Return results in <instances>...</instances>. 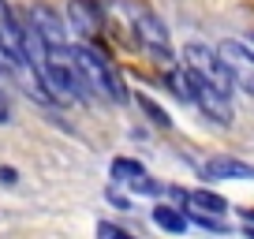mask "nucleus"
I'll use <instances>...</instances> for the list:
<instances>
[{"mask_svg": "<svg viewBox=\"0 0 254 239\" xmlns=\"http://www.w3.org/2000/svg\"><path fill=\"white\" fill-rule=\"evenodd\" d=\"M45 86L53 90L56 101H90V82L82 75L79 60H75V49L71 45H56L49 49V60H45V71H41Z\"/></svg>", "mask_w": 254, "mask_h": 239, "instance_id": "nucleus-1", "label": "nucleus"}, {"mask_svg": "<svg viewBox=\"0 0 254 239\" xmlns=\"http://www.w3.org/2000/svg\"><path fill=\"white\" fill-rule=\"evenodd\" d=\"M71 49H75V60H79L82 75H86V82H90V94L109 97V101H116V105H127V101H131L124 79L116 75V67L109 64V56H105L101 49L90 45V41H86V45H71Z\"/></svg>", "mask_w": 254, "mask_h": 239, "instance_id": "nucleus-2", "label": "nucleus"}, {"mask_svg": "<svg viewBox=\"0 0 254 239\" xmlns=\"http://www.w3.org/2000/svg\"><path fill=\"white\" fill-rule=\"evenodd\" d=\"M180 56H183V64H187L190 71H198L202 79H209L221 94H228V97L236 94V79L228 75V67H224L217 45H206V41H187Z\"/></svg>", "mask_w": 254, "mask_h": 239, "instance_id": "nucleus-3", "label": "nucleus"}, {"mask_svg": "<svg viewBox=\"0 0 254 239\" xmlns=\"http://www.w3.org/2000/svg\"><path fill=\"white\" fill-rule=\"evenodd\" d=\"M135 41L153 56V64L176 67V53H172V41H168V30L153 11H138L135 15Z\"/></svg>", "mask_w": 254, "mask_h": 239, "instance_id": "nucleus-4", "label": "nucleus"}, {"mask_svg": "<svg viewBox=\"0 0 254 239\" xmlns=\"http://www.w3.org/2000/svg\"><path fill=\"white\" fill-rule=\"evenodd\" d=\"M217 53H221V60H224V67H228V75L236 79V90H243V94L254 97V49L247 45V41L224 38L221 45H217Z\"/></svg>", "mask_w": 254, "mask_h": 239, "instance_id": "nucleus-5", "label": "nucleus"}, {"mask_svg": "<svg viewBox=\"0 0 254 239\" xmlns=\"http://www.w3.org/2000/svg\"><path fill=\"white\" fill-rule=\"evenodd\" d=\"M23 19L49 41V49H56V45H71V41H67V23H64V19L56 15L53 8H45V4H34V8L23 11Z\"/></svg>", "mask_w": 254, "mask_h": 239, "instance_id": "nucleus-6", "label": "nucleus"}, {"mask_svg": "<svg viewBox=\"0 0 254 239\" xmlns=\"http://www.w3.org/2000/svg\"><path fill=\"white\" fill-rule=\"evenodd\" d=\"M67 23H71V30L79 38L94 41L101 34V8H97L94 0H71L67 4Z\"/></svg>", "mask_w": 254, "mask_h": 239, "instance_id": "nucleus-7", "label": "nucleus"}, {"mask_svg": "<svg viewBox=\"0 0 254 239\" xmlns=\"http://www.w3.org/2000/svg\"><path fill=\"white\" fill-rule=\"evenodd\" d=\"M202 176H206V179H236V183H243V179H254V165L221 153V157H209L206 165H202Z\"/></svg>", "mask_w": 254, "mask_h": 239, "instance_id": "nucleus-8", "label": "nucleus"}, {"mask_svg": "<svg viewBox=\"0 0 254 239\" xmlns=\"http://www.w3.org/2000/svg\"><path fill=\"white\" fill-rule=\"evenodd\" d=\"M150 221L157 224L161 232H172V236H183V232L190 228V217L183 206H165V202H157V206L150 209Z\"/></svg>", "mask_w": 254, "mask_h": 239, "instance_id": "nucleus-9", "label": "nucleus"}, {"mask_svg": "<svg viewBox=\"0 0 254 239\" xmlns=\"http://www.w3.org/2000/svg\"><path fill=\"white\" fill-rule=\"evenodd\" d=\"M187 209H202V213L224 217L228 213V198L217 194V191H209V187H194V191H187Z\"/></svg>", "mask_w": 254, "mask_h": 239, "instance_id": "nucleus-10", "label": "nucleus"}, {"mask_svg": "<svg viewBox=\"0 0 254 239\" xmlns=\"http://www.w3.org/2000/svg\"><path fill=\"white\" fill-rule=\"evenodd\" d=\"M142 172H146V165L138 157H112V165H109V179L120 183V187H127L135 176H142Z\"/></svg>", "mask_w": 254, "mask_h": 239, "instance_id": "nucleus-11", "label": "nucleus"}, {"mask_svg": "<svg viewBox=\"0 0 254 239\" xmlns=\"http://www.w3.org/2000/svg\"><path fill=\"white\" fill-rule=\"evenodd\" d=\"M131 101H135L138 109H142V116L150 120V123H157L161 131H168V127H172V116H168V112L161 109V105L153 101L150 94H142V90H131Z\"/></svg>", "mask_w": 254, "mask_h": 239, "instance_id": "nucleus-12", "label": "nucleus"}, {"mask_svg": "<svg viewBox=\"0 0 254 239\" xmlns=\"http://www.w3.org/2000/svg\"><path fill=\"white\" fill-rule=\"evenodd\" d=\"M127 191H135V194H146V198H157V194H165V183H157L150 172L135 176L131 183H127Z\"/></svg>", "mask_w": 254, "mask_h": 239, "instance_id": "nucleus-13", "label": "nucleus"}, {"mask_svg": "<svg viewBox=\"0 0 254 239\" xmlns=\"http://www.w3.org/2000/svg\"><path fill=\"white\" fill-rule=\"evenodd\" d=\"M97 236H116V239H124L127 228H120V224H112V221H97Z\"/></svg>", "mask_w": 254, "mask_h": 239, "instance_id": "nucleus-14", "label": "nucleus"}, {"mask_svg": "<svg viewBox=\"0 0 254 239\" xmlns=\"http://www.w3.org/2000/svg\"><path fill=\"white\" fill-rule=\"evenodd\" d=\"M15 11H11V4H8V0H0V26H8V23H15Z\"/></svg>", "mask_w": 254, "mask_h": 239, "instance_id": "nucleus-15", "label": "nucleus"}, {"mask_svg": "<svg viewBox=\"0 0 254 239\" xmlns=\"http://www.w3.org/2000/svg\"><path fill=\"white\" fill-rule=\"evenodd\" d=\"M15 179H19V172H15V168H0V183H4V187H11Z\"/></svg>", "mask_w": 254, "mask_h": 239, "instance_id": "nucleus-16", "label": "nucleus"}, {"mask_svg": "<svg viewBox=\"0 0 254 239\" xmlns=\"http://www.w3.org/2000/svg\"><path fill=\"white\" fill-rule=\"evenodd\" d=\"M105 198H109L112 206H120V209H131V202H127L124 194H116V191H109V194H105Z\"/></svg>", "mask_w": 254, "mask_h": 239, "instance_id": "nucleus-17", "label": "nucleus"}, {"mask_svg": "<svg viewBox=\"0 0 254 239\" xmlns=\"http://www.w3.org/2000/svg\"><path fill=\"white\" fill-rule=\"evenodd\" d=\"M8 116H11V109H8V97L0 94V123H8Z\"/></svg>", "mask_w": 254, "mask_h": 239, "instance_id": "nucleus-18", "label": "nucleus"}]
</instances>
